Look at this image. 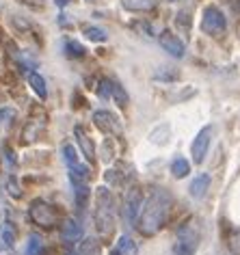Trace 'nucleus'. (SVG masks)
<instances>
[{
  "mask_svg": "<svg viewBox=\"0 0 240 255\" xmlns=\"http://www.w3.org/2000/svg\"><path fill=\"white\" fill-rule=\"evenodd\" d=\"M171 195L165 188H154L151 195L143 201L141 214L136 219V227L143 236H154L167 225L169 212H171Z\"/></svg>",
  "mask_w": 240,
  "mask_h": 255,
  "instance_id": "obj_1",
  "label": "nucleus"
},
{
  "mask_svg": "<svg viewBox=\"0 0 240 255\" xmlns=\"http://www.w3.org/2000/svg\"><path fill=\"white\" fill-rule=\"evenodd\" d=\"M93 221L96 229L102 238H109L115 227V199H113L109 188H98L96 193V210H93Z\"/></svg>",
  "mask_w": 240,
  "mask_h": 255,
  "instance_id": "obj_2",
  "label": "nucleus"
},
{
  "mask_svg": "<svg viewBox=\"0 0 240 255\" xmlns=\"http://www.w3.org/2000/svg\"><path fill=\"white\" fill-rule=\"evenodd\" d=\"M199 247V232L195 225H182L178 229V242H175V255H193Z\"/></svg>",
  "mask_w": 240,
  "mask_h": 255,
  "instance_id": "obj_3",
  "label": "nucleus"
},
{
  "mask_svg": "<svg viewBox=\"0 0 240 255\" xmlns=\"http://www.w3.org/2000/svg\"><path fill=\"white\" fill-rule=\"evenodd\" d=\"M214 132H217V128H214V126H206V128H201V130L197 132V136L193 138L191 154H193L195 164H201V162L206 160V154H208V149H210V143H212V138H214Z\"/></svg>",
  "mask_w": 240,
  "mask_h": 255,
  "instance_id": "obj_4",
  "label": "nucleus"
},
{
  "mask_svg": "<svg viewBox=\"0 0 240 255\" xmlns=\"http://www.w3.org/2000/svg\"><path fill=\"white\" fill-rule=\"evenodd\" d=\"M141 208H143V193L138 186H132L123 197V221L128 225H134L138 214H141Z\"/></svg>",
  "mask_w": 240,
  "mask_h": 255,
  "instance_id": "obj_5",
  "label": "nucleus"
},
{
  "mask_svg": "<svg viewBox=\"0 0 240 255\" xmlns=\"http://www.w3.org/2000/svg\"><path fill=\"white\" fill-rule=\"evenodd\" d=\"M227 28V20L223 15V11L219 7H206L204 17H201V30L208 35H221Z\"/></svg>",
  "mask_w": 240,
  "mask_h": 255,
  "instance_id": "obj_6",
  "label": "nucleus"
},
{
  "mask_svg": "<svg viewBox=\"0 0 240 255\" xmlns=\"http://www.w3.org/2000/svg\"><path fill=\"white\" fill-rule=\"evenodd\" d=\"M30 219L41 227H52L56 225V210L48 206L46 201H33L30 206Z\"/></svg>",
  "mask_w": 240,
  "mask_h": 255,
  "instance_id": "obj_7",
  "label": "nucleus"
},
{
  "mask_svg": "<svg viewBox=\"0 0 240 255\" xmlns=\"http://www.w3.org/2000/svg\"><path fill=\"white\" fill-rule=\"evenodd\" d=\"M158 41H160L162 50H165V52H169L171 56H175V59H182V56L186 54V46H184V41H182L178 35L169 33V30H165V33H160V37H158Z\"/></svg>",
  "mask_w": 240,
  "mask_h": 255,
  "instance_id": "obj_8",
  "label": "nucleus"
},
{
  "mask_svg": "<svg viewBox=\"0 0 240 255\" xmlns=\"http://www.w3.org/2000/svg\"><path fill=\"white\" fill-rule=\"evenodd\" d=\"M93 121L106 134H121V124L117 121V117L109 111H96L93 113Z\"/></svg>",
  "mask_w": 240,
  "mask_h": 255,
  "instance_id": "obj_9",
  "label": "nucleus"
},
{
  "mask_svg": "<svg viewBox=\"0 0 240 255\" xmlns=\"http://www.w3.org/2000/svg\"><path fill=\"white\" fill-rule=\"evenodd\" d=\"M61 238H63V242H67V245H74V242H78L83 238V225H80V221L69 219L61 229Z\"/></svg>",
  "mask_w": 240,
  "mask_h": 255,
  "instance_id": "obj_10",
  "label": "nucleus"
},
{
  "mask_svg": "<svg viewBox=\"0 0 240 255\" xmlns=\"http://www.w3.org/2000/svg\"><path fill=\"white\" fill-rule=\"evenodd\" d=\"M15 247V227L11 221L0 223V251H9Z\"/></svg>",
  "mask_w": 240,
  "mask_h": 255,
  "instance_id": "obj_11",
  "label": "nucleus"
},
{
  "mask_svg": "<svg viewBox=\"0 0 240 255\" xmlns=\"http://www.w3.org/2000/svg\"><path fill=\"white\" fill-rule=\"evenodd\" d=\"M208 188H210V175L208 173H199L195 175V180L191 182V188H188V193H191L193 199H204Z\"/></svg>",
  "mask_w": 240,
  "mask_h": 255,
  "instance_id": "obj_12",
  "label": "nucleus"
},
{
  "mask_svg": "<svg viewBox=\"0 0 240 255\" xmlns=\"http://www.w3.org/2000/svg\"><path fill=\"white\" fill-rule=\"evenodd\" d=\"M74 136H76V141H78L80 149H83V154L91 160V158L96 156V145H93V141L89 138V134H87V132H85L80 126H76V128H74Z\"/></svg>",
  "mask_w": 240,
  "mask_h": 255,
  "instance_id": "obj_13",
  "label": "nucleus"
},
{
  "mask_svg": "<svg viewBox=\"0 0 240 255\" xmlns=\"http://www.w3.org/2000/svg\"><path fill=\"white\" fill-rule=\"evenodd\" d=\"M69 180H72L74 186H78V184H87L89 182V167H85V164L69 167Z\"/></svg>",
  "mask_w": 240,
  "mask_h": 255,
  "instance_id": "obj_14",
  "label": "nucleus"
},
{
  "mask_svg": "<svg viewBox=\"0 0 240 255\" xmlns=\"http://www.w3.org/2000/svg\"><path fill=\"white\" fill-rule=\"evenodd\" d=\"M171 173H173V177H178V180H182V177H186L191 173V164H188L186 158H182V156L175 158L171 162Z\"/></svg>",
  "mask_w": 240,
  "mask_h": 255,
  "instance_id": "obj_15",
  "label": "nucleus"
},
{
  "mask_svg": "<svg viewBox=\"0 0 240 255\" xmlns=\"http://www.w3.org/2000/svg\"><path fill=\"white\" fill-rule=\"evenodd\" d=\"M28 82H30V87H33V91L39 95L41 100L48 98V89H46V80H43V76H39L37 72H33V74L28 76Z\"/></svg>",
  "mask_w": 240,
  "mask_h": 255,
  "instance_id": "obj_16",
  "label": "nucleus"
},
{
  "mask_svg": "<svg viewBox=\"0 0 240 255\" xmlns=\"http://www.w3.org/2000/svg\"><path fill=\"white\" fill-rule=\"evenodd\" d=\"M128 11H149L156 7V0H121Z\"/></svg>",
  "mask_w": 240,
  "mask_h": 255,
  "instance_id": "obj_17",
  "label": "nucleus"
},
{
  "mask_svg": "<svg viewBox=\"0 0 240 255\" xmlns=\"http://www.w3.org/2000/svg\"><path fill=\"white\" fill-rule=\"evenodd\" d=\"M76 251H78V255H100V242L96 238H85Z\"/></svg>",
  "mask_w": 240,
  "mask_h": 255,
  "instance_id": "obj_18",
  "label": "nucleus"
},
{
  "mask_svg": "<svg viewBox=\"0 0 240 255\" xmlns=\"http://www.w3.org/2000/svg\"><path fill=\"white\" fill-rule=\"evenodd\" d=\"M85 37L89 41H96V43H104L106 39H109V33H106L104 28H100V26H85Z\"/></svg>",
  "mask_w": 240,
  "mask_h": 255,
  "instance_id": "obj_19",
  "label": "nucleus"
},
{
  "mask_svg": "<svg viewBox=\"0 0 240 255\" xmlns=\"http://www.w3.org/2000/svg\"><path fill=\"white\" fill-rule=\"evenodd\" d=\"M115 251L119 255H136V245H134V240L130 238V236H121L117 242V249Z\"/></svg>",
  "mask_w": 240,
  "mask_h": 255,
  "instance_id": "obj_20",
  "label": "nucleus"
},
{
  "mask_svg": "<svg viewBox=\"0 0 240 255\" xmlns=\"http://www.w3.org/2000/svg\"><path fill=\"white\" fill-rule=\"evenodd\" d=\"M41 251H43V240H41V236L30 234V236H28V242H26V249H24V255H39Z\"/></svg>",
  "mask_w": 240,
  "mask_h": 255,
  "instance_id": "obj_21",
  "label": "nucleus"
},
{
  "mask_svg": "<svg viewBox=\"0 0 240 255\" xmlns=\"http://www.w3.org/2000/svg\"><path fill=\"white\" fill-rule=\"evenodd\" d=\"M89 186L87 184H78V186H74V197H76V206L80 210L87 208V201H89Z\"/></svg>",
  "mask_w": 240,
  "mask_h": 255,
  "instance_id": "obj_22",
  "label": "nucleus"
},
{
  "mask_svg": "<svg viewBox=\"0 0 240 255\" xmlns=\"http://www.w3.org/2000/svg\"><path fill=\"white\" fill-rule=\"evenodd\" d=\"M63 50H65V54L69 56V59H83L85 56V48L80 46V43L72 41V39L63 41Z\"/></svg>",
  "mask_w": 240,
  "mask_h": 255,
  "instance_id": "obj_23",
  "label": "nucleus"
},
{
  "mask_svg": "<svg viewBox=\"0 0 240 255\" xmlns=\"http://www.w3.org/2000/svg\"><path fill=\"white\" fill-rule=\"evenodd\" d=\"M61 154H63V160H65L67 167H76V164H78V151L74 149V145H63Z\"/></svg>",
  "mask_w": 240,
  "mask_h": 255,
  "instance_id": "obj_24",
  "label": "nucleus"
},
{
  "mask_svg": "<svg viewBox=\"0 0 240 255\" xmlns=\"http://www.w3.org/2000/svg\"><path fill=\"white\" fill-rule=\"evenodd\" d=\"M113 100H115L117 106H125L128 104V93L123 91V87L119 82H113Z\"/></svg>",
  "mask_w": 240,
  "mask_h": 255,
  "instance_id": "obj_25",
  "label": "nucleus"
},
{
  "mask_svg": "<svg viewBox=\"0 0 240 255\" xmlns=\"http://www.w3.org/2000/svg\"><path fill=\"white\" fill-rule=\"evenodd\" d=\"M98 95H100L102 100H111V98H113V80H100Z\"/></svg>",
  "mask_w": 240,
  "mask_h": 255,
  "instance_id": "obj_26",
  "label": "nucleus"
},
{
  "mask_svg": "<svg viewBox=\"0 0 240 255\" xmlns=\"http://www.w3.org/2000/svg\"><path fill=\"white\" fill-rule=\"evenodd\" d=\"M7 188H9V195H11V197H15V199H17V197H22V193H20V188H17V184H15L13 177H9Z\"/></svg>",
  "mask_w": 240,
  "mask_h": 255,
  "instance_id": "obj_27",
  "label": "nucleus"
},
{
  "mask_svg": "<svg viewBox=\"0 0 240 255\" xmlns=\"http://www.w3.org/2000/svg\"><path fill=\"white\" fill-rule=\"evenodd\" d=\"M113 154H115V151H113V147H109V138H106V143H104V160L109 162L113 158Z\"/></svg>",
  "mask_w": 240,
  "mask_h": 255,
  "instance_id": "obj_28",
  "label": "nucleus"
},
{
  "mask_svg": "<svg viewBox=\"0 0 240 255\" xmlns=\"http://www.w3.org/2000/svg\"><path fill=\"white\" fill-rule=\"evenodd\" d=\"M54 2H56V7H61V9H63V7H67V4L72 2V0H54Z\"/></svg>",
  "mask_w": 240,
  "mask_h": 255,
  "instance_id": "obj_29",
  "label": "nucleus"
},
{
  "mask_svg": "<svg viewBox=\"0 0 240 255\" xmlns=\"http://www.w3.org/2000/svg\"><path fill=\"white\" fill-rule=\"evenodd\" d=\"M65 255H78V251H67Z\"/></svg>",
  "mask_w": 240,
  "mask_h": 255,
  "instance_id": "obj_30",
  "label": "nucleus"
}]
</instances>
